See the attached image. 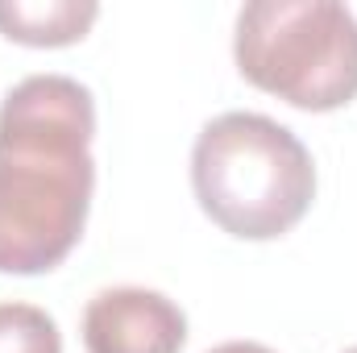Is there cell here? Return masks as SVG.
<instances>
[{
  "label": "cell",
  "mask_w": 357,
  "mask_h": 353,
  "mask_svg": "<svg viewBox=\"0 0 357 353\" xmlns=\"http://www.w3.org/2000/svg\"><path fill=\"white\" fill-rule=\"evenodd\" d=\"M96 104L67 75H29L0 104V274H42L88 225Z\"/></svg>",
  "instance_id": "1"
},
{
  "label": "cell",
  "mask_w": 357,
  "mask_h": 353,
  "mask_svg": "<svg viewBox=\"0 0 357 353\" xmlns=\"http://www.w3.org/2000/svg\"><path fill=\"white\" fill-rule=\"evenodd\" d=\"M199 208L241 241L291 233L316 195L307 146L262 112H225L208 121L191 150Z\"/></svg>",
  "instance_id": "2"
},
{
  "label": "cell",
  "mask_w": 357,
  "mask_h": 353,
  "mask_svg": "<svg viewBox=\"0 0 357 353\" xmlns=\"http://www.w3.org/2000/svg\"><path fill=\"white\" fill-rule=\"evenodd\" d=\"M233 54L254 88L303 112H333L357 96V17L337 0L245 4Z\"/></svg>",
  "instance_id": "3"
},
{
  "label": "cell",
  "mask_w": 357,
  "mask_h": 353,
  "mask_svg": "<svg viewBox=\"0 0 357 353\" xmlns=\"http://www.w3.org/2000/svg\"><path fill=\"white\" fill-rule=\"evenodd\" d=\"M183 341H187V316L162 291L108 287L84 312L88 353H178Z\"/></svg>",
  "instance_id": "4"
},
{
  "label": "cell",
  "mask_w": 357,
  "mask_h": 353,
  "mask_svg": "<svg viewBox=\"0 0 357 353\" xmlns=\"http://www.w3.org/2000/svg\"><path fill=\"white\" fill-rule=\"evenodd\" d=\"M91 0H0V33L21 46H71L91 29Z\"/></svg>",
  "instance_id": "5"
},
{
  "label": "cell",
  "mask_w": 357,
  "mask_h": 353,
  "mask_svg": "<svg viewBox=\"0 0 357 353\" xmlns=\"http://www.w3.org/2000/svg\"><path fill=\"white\" fill-rule=\"evenodd\" d=\"M0 353H63L59 324L33 303H0Z\"/></svg>",
  "instance_id": "6"
},
{
  "label": "cell",
  "mask_w": 357,
  "mask_h": 353,
  "mask_svg": "<svg viewBox=\"0 0 357 353\" xmlns=\"http://www.w3.org/2000/svg\"><path fill=\"white\" fill-rule=\"evenodd\" d=\"M208 353H274V350L258 345V341H229V345H216V350H208Z\"/></svg>",
  "instance_id": "7"
},
{
  "label": "cell",
  "mask_w": 357,
  "mask_h": 353,
  "mask_svg": "<svg viewBox=\"0 0 357 353\" xmlns=\"http://www.w3.org/2000/svg\"><path fill=\"white\" fill-rule=\"evenodd\" d=\"M345 353H357V345H354V350H345Z\"/></svg>",
  "instance_id": "8"
}]
</instances>
